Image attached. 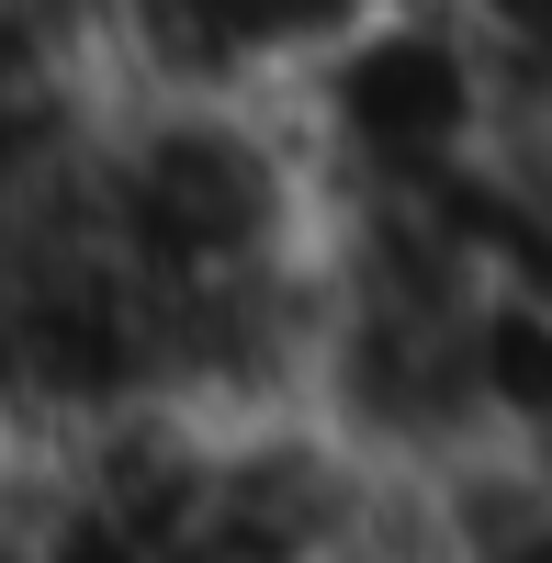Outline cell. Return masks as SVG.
<instances>
[{
    "instance_id": "obj_1",
    "label": "cell",
    "mask_w": 552,
    "mask_h": 563,
    "mask_svg": "<svg viewBox=\"0 0 552 563\" xmlns=\"http://www.w3.org/2000/svg\"><path fill=\"white\" fill-rule=\"evenodd\" d=\"M57 214L147 305L294 271V260H316V225H328L283 102L180 90V79H113L90 102L68 180H57Z\"/></svg>"
},
{
    "instance_id": "obj_2",
    "label": "cell",
    "mask_w": 552,
    "mask_h": 563,
    "mask_svg": "<svg viewBox=\"0 0 552 563\" xmlns=\"http://www.w3.org/2000/svg\"><path fill=\"white\" fill-rule=\"evenodd\" d=\"M508 57L451 0H373L328 57L283 90V124L328 214L463 203L508 147Z\"/></svg>"
},
{
    "instance_id": "obj_3",
    "label": "cell",
    "mask_w": 552,
    "mask_h": 563,
    "mask_svg": "<svg viewBox=\"0 0 552 563\" xmlns=\"http://www.w3.org/2000/svg\"><path fill=\"white\" fill-rule=\"evenodd\" d=\"M373 12V0H102L90 12V57L113 79H180V90H283L328 57V45Z\"/></svg>"
}]
</instances>
